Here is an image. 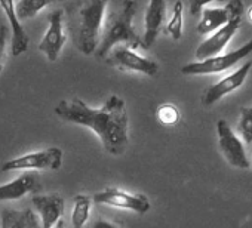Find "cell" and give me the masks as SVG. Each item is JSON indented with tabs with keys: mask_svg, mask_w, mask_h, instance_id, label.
Instances as JSON below:
<instances>
[{
	"mask_svg": "<svg viewBox=\"0 0 252 228\" xmlns=\"http://www.w3.org/2000/svg\"><path fill=\"white\" fill-rule=\"evenodd\" d=\"M55 114L64 122L92 129L101 140L104 150L119 156L129 144L128 113L125 101L111 95L101 108H91L82 99L61 101L55 107Z\"/></svg>",
	"mask_w": 252,
	"mask_h": 228,
	"instance_id": "cell-1",
	"label": "cell"
},
{
	"mask_svg": "<svg viewBox=\"0 0 252 228\" xmlns=\"http://www.w3.org/2000/svg\"><path fill=\"white\" fill-rule=\"evenodd\" d=\"M138 3L134 0H125L120 8L107 17V23L102 33V40L96 48V57L105 58L113 46L119 43L128 45V48H143V40L134 28V17L137 14Z\"/></svg>",
	"mask_w": 252,
	"mask_h": 228,
	"instance_id": "cell-2",
	"label": "cell"
},
{
	"mask_svg": "<svg viewBox=\"0 0 252 228\" xmlns=\"http://www.w3.org/2000/svg\"><path fill=\"white\" fill-rule=\"evenodd\" d=\"M107 2L105 0H92L80 9L79 26V49L85 55H91L98 48V39L102 28Z\"/></svg>",
	"mask_w": 252,
	"mask_h": 228,
	"instance_id": "cell-3",
	"label": "cell"
},
{
	"mask_svg": "<svg viewBox=\"0 0 252 228\" xmlns=\"http://www.w3.org/2000/svg\"><path fill=\"white\" fill-rule=\"evenodd\" d=\"M251 52H252V39L233 52L218 55V57H214V58H209L205 61L190 62L181 68V73L186 76H205V74L222 73V71L233 68L239 61L245 59Z\"/></svg>",
	"mask_w": 252,
	"mask_h": 228,
	"instance_id": "cell-4",
	"label": "cell"
},
{
	"mask_svg": "<svg viewBox=\"0 0 252 228\" xmlns=\"http://www.w3.org/2000/svg\"><path fill=\"white\" fill-rule=\"evenodd\" d=\"M63 163V151L57 147L46 148L43 151L30 153L12 160H8L2 165V172L9 171H26V172H34L42 169H51L57 171L61 168Z\"/></svg>",
	"mask_w": 252,
	"mask_h": 228,
	"instance_id": "cell-5",
	"label": "cell"
},
{
	"mask_svg": "<svg viewBox=\"0 0 252 228\" xmlns=\"http://www.w3.org/2000/svg\"><path fill=\"white\" fill-rule=\"evenodd\" d=\"M92 200L96 204H105V206H113L119 209H128L135 213L144 215L150 210V201L147 196L144 194H131L122 191L119 188H105L99 193H96Z\"/></svg>",
	"mask_w": 252,
	"mask_h": 228,
	"instance_id": "cell-6",
	"label": "cell"
},
{
	"mask_svg": "<svg viewBox=\"0 0 252 228\" xmlns=\"http://www.w3.org/2000/svg\"><path fill=\"white\" fill-rule=\"evenodd\" d=\"M245 12L243 3L239 0H233V2L227 3L224 8H209L206 3L202 9V20L197 24V33L199 34H209L225 26L228 21L234 18H242Z\"/></svg>",
	"mask_w": 252,
	"mask_h": 228,
	"instance_id": "cell-7",
	"label": "cell"
},
{
	"mask_svg": "<svg viewBox=\"0 0 252 228\" xmlns=\"http://www.w3.org/2000/svg\"><path fill=\"white\" fill-rule=\"evenodd\" d=\"M217 134H218V145L227 162L239 169L249 168V162L245 154L243 142L237 138V135L231 131L225 120H218L217 123Z\"/></svg>",
	"mask_w": 252,
	"mask_h": 228,
	"instance_id": "cell-8",
	"label": "cell"
},
{
	"mask_svg": "<svg viewBox=\"0 0 252 228\" xmlns=\"http://www.w3.org/2000/svg\"><path fill=\"white\" fill-rule=\"evenodd\" d=\"M240 23H242V18H234V20L228 21L225 26H222L221 28H218L217 31H214L212 36H209L206 40H203L199 45V48L196 51V59L205 61V59L221 55V52L225 49L228 42L233 39V36L239 30Z\"/></svg>",
	"mask_w": 252,
	"mask_h": 228,
	"instance_id": "cell-9",
	"label": "cell"
},
{
	"mask_svg": "<svg viewBox=\"0 0 252 228\" xmlns=\"http://www.w3.org/2000/svg\"><path fill=\"white\" fill-rule=\"evenodd\" d=\"M49 27L42 42L39 43V51H42L51 62H55L61 54V49L67 40L63 31V11L55 9L48 17Z\"/></svg>",
	"mask_w": 252,
	"mask_h": 228,
	"instance_id": "cell-10",
	"label": "cell"
},
{
	"mask_svg": "<svg viewBox=\"0 0 252 228\" xmlns=\"http://www.w3.org/2000/svg\"><path fill=\"white\" fill-rule=\"evenodd\" d=\"M251 67H252V62L249 61V62L243 64L239 70L233 71L231 74L225 76L224 79H221L220 82H217L215 85L208 87L205 95H203V105L211 107L212 104L220 101L227 93L234 92L236 89H239L245 83V80L248 77V73L251 71Z\"/></svg>",
	"mask_w": 252,
	"mask_h": 228,
	"instance_id": "cell-11",
	"label": "cell"
},
{
	"mask_svg": "<svg viewBox=\"0 0 252 228\" xmlns=\"http://www.w3.org/2000/svg\"><path fill=\"white\" fill-rule=\"evenodd\" d=\"M111 62L116 64L119 68L138 71L146 76H156L159 70V65L155 61L138 55L135 51H132L128 46L114 49V52L111 54Z\"/></svg>",
	"mask_w": 252,
	"mask_h": 228,
	"instance_id": "cell-12",
	"label": "cell"
},
{
	"mask_svg": "<svg viewBox=\"0 0 252 228\" xmlns=\"http://www.w3.org/2000/svg\"><path fill=\"white\" fill-rule=\"evenodd\" d=\"M33 204L40 213L42 228H54V225L61 219L65 210V201L61 194H34Z\"/></svg>",
	"mask_w": 252,
	"mask_h": 228,
	"instance_id": "cell-13",
	"label": "cell"
},
{
	"mask_svg": "<svg viewBox=\"0 0 252 228\" xmlns=\"http://www.w3.org/2000/svg\"><path fill=\"white\" fill-rule=\"evenodd\" d=\"M166 15V3L165 0H152L146 11V31L143 40V49H150L156 42V37L160 33L162 24Z\"/></svg>",
	"mask_w": 252,
	"mask_h": 228,
	"instance_id": "cell-14",
	"label": "cell"
},
{
	"mask_svg": "<svg viewBox=\"0 0 252 228\" xmlns=\"http://www.w3.org/2000/svg\"><path fill=\"white\" fill-rule=\"evenodd\" d=\"M39 176L36 172H26L17 179L0 185V201L6 200H17L24 197L29 193H36L40 188Z\"/></svg>",
	"mask_w": 252,
	"mask_h": 228,
	"instance_id": "cell-15",
	"label": "cell"
},
{
	"mask_svg": "<svg viewBox=\"0 0 252 228\" xmlns=\"http://www.w3.org/2000/svg\"><path fill=\"white\" fill-rule=\"evenodd\" d=\"M0 6L5 11L9 24L12 27V48L11 52L14 57H18L21 54H24L29 48V37L27 33L23 27V24L18 21L17 15H15V9H14V2H9V0H0Z\"/></svg>",
	"mask_w": 252,
	"mask_h": 228,
	"instance_id": "cell-16",
	"label": "cell"
},
{
	"mask_svg": "<svg viewBox=\"0 0 252 228\" xmlns=\"http://www.w3.org/2000/svg\"><path fill=\"white\" fill-rule=\"evenodd\" d=\"M2 228H40L37 216L32 209H5L2 212Z\"/></svg>",
	"mask_w": 252,
	"mask_h": 228,
	"instance_id": "cell-17",
	"label": "cell"
},
{
	"mask_svg": "<svg viewBox=\"0 0 252 228\" xmlns=\"http://www.w3.org/2000/svg\"><path fill=\"white\" fill-rule=\"evenodd\" d=\"M48 5L49 3L45 2V0H20V2L14 5V9H15V15L18 21L21 23V21L36 17Z\"/></svg>",
	"mask_w": 252,
	"mask_h": 228,
	"instance_id": "cell-18",
	"label": "cell"
},
{
	"mask_svg": "<svg viewBox=\"0 0 252 228\" xmlns=\"http://www.w3.org/2000/svg\"><path fill=\"white\" fill-rule=\"evenodd\" d=\"M73 201H74V209H73L71 221H73L74 228H82L89 218L91 197L86 194H76Z\"/></svg>",
	"mask_w": 252,
	"mask_h": 228,
	"instance_id": "cell-19",
	"label": "cell"
},
{
	"mask_svg": "<svg viewBox=\"0 0 252 228\" xmlns=\"http://www.w3.org/2000/svg\"><path fill=\"white\" fill-rule=\"evenodd\" d=\"M166 33L171 34L174 40H180L183 36V3L177 2L174 5V14L166 26Z\"/></svg>",
	"mask_w": 252,
	"mask_h": 228,
	"instance_id": "cell-20",
	"label": "cell"
},
{
	"mask_svg": "<svg viewBox=\"0 0 252 228\" xmlns=\"http://www.w3.org/2000/svg\"><path fill=\"white\" fill-rule=\"evenodd\" d=\"M239 132L245 141V144L252 142V107H245L240 111Z\"/></svg>",
	"mask_w": 252,
	"mask_h": 228,
	"instance_id": "cell-21",
	"label": "cell"
},
{
	"mask_svg": "<svg viewBox=\"0 0 252 228\" xmlns=\"http://www.w3.org/2000/svg\"><path fill=\"white\" fill-rule=\"evenodd\" d=\"M158 119L166 126H172L180 120V111L174 104H163L158 110Z\"/></svg>",
	"mask_w": 252,
	"mask_h": 228,
	"instance_id": "cell-22",
	"label": "cell"
},
{
	"mask_svg": "<svg viewBox=\"0 0 252 228\" xmlns=\"http://www.w3.org/2000/svg\"><path fill=\"white\" fill-rule=\"evenodd\" d=\"M9 30L6 26H0V71L3 68L5 62V51H6V42H8Z\"/></svg>",
	"mask_w": 252,
	"mask_h": 228,
	"instance_id": "cell-23",
	"label": "cell"
},
{
	"mask_svg": "<svg viewBox=\"0 0 252 228\" xmlns=\"http://www.w3.org/2000/svg\"><path fill=\"white\" fill-rule=\"evenodd\" d=\"M92 228H120L119 225L107 221V219H96L94 224H92Z\"/></svg>",
	"mask_w": 252,
	"mask_h": 228,
	"instance_id": "cell-24",
	"label": "cell"
},
{
	"mask_svg": "<svg viewBox=\"0 0 252 228\" xmlns=\"http://www.w3.org/2000/svg\"><path fill=\"white\" fill-rule=\"evenodd\" d=\"M205 5H206V3H199V2L191 3V14H193V15H197L199 12H202V9L205 8Z\"/></svg>",
	"mask_w": 252,
	"mask_h": 228,
	"instance_id": "cell-25",
	"label": "cell"
},
{
	"mask_svg": "<svg viewBox=\"0 0 252 228\" xmlns=\"http://www.w3.org/2000/svg\"><path fill=\"white\" fill-rule=\"evenodd\" d=\"M246 20L252 24V6L246 11Z\"/></svg>",
	"mask_w": 252,
	"mask_h": 228,
	"instance_id": "cell-26",
	"label": "cell"
},
{
	"mask_svg": "<svg viewBox=\"0 0 252 228\" xmlns=\"http://www.w3.org/2000/svg\"><path fill=\"white\" fill-rule=\"evenodd\" d=\"M54 228H65V224H64V221L63 219H60L55 225H54Z\"/></svg>",
	"mask_w": 252,
	"mask_h": 228,
	"instance_id": "cell-27",
	"label": "cell"
},
{
	"mask_svg": "<svg viewBox=\"0 0 252 228\" xmlns=\"http://www.w3.org/2000/svg\"><path fill=\"white\" fill-rule=\"evenodd\" d=\"M249 166H252V160H251V165H249Z\"/></svg>",
	"mask_w": 252,
	"mask_h": 228,
	"instance_id": "cell-28",
	"label": "cell"
}]
</instances>
